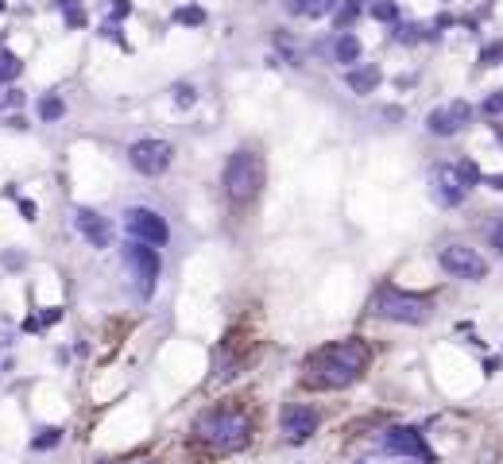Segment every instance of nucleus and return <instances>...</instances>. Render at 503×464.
Masks as SVG:
<instances>
[{"label":"nucleus","mask_w":503,"mask_h":464,"mask_svg":"<svg viewBox=\"0 0 503 464\" xmlns=\"http://www.w3.org/2000/svg\"><path fill=\"white\" fill-rule=\"evenodd\" d=\"M368 360H372V345L360 336H345V341H329V345L314 348L302 360V383L314 391H341L353 387L364 376Z\"/></svg>","instance_id":"nucleus-1"},{"label":"nucleus","mask_w":503,"mask_h":464,"mask_svg":"<svg viewBox=\"0 0 503 464\" xmlns=\"http://www.w3.org/2000/svg\"><path fill=\"white\" fill-rule=\"evenodd\" d=\"M252 434H256V422H252V414L248 410H240V406H209V410H201L194 422V441L206 445L209 453H240L248 441H252Z\"/></svg>","instance_id":"nucleus-2"},{"label":"nucleus","mask_w":503,"mask_h":464,"mask_svg":"<svg viewBox=\"0 0 503 464\" xmlns=\"http://www.w3.org/2000/svg\"><path fill=\"white\" fill-rule=\"evenodd\" d=\"M264 190V155L259 151H233L225 163V194L233 205H252Z\"/></svg>","instance_id":"nucleus-3"},{"label":"nucleus","mask_w":503,"mask_h":464,"mask_svg":"<svg viewBox=\"0 0 503 464\" xmlns=\"http://www.w3.org/2000/svg\"><path fill=\"white\" fill-rule=\"evenodd\" d=\"M368 314L384 317V321H399V325H422L426 317H430V298L406 294V290L384 283V287L368 298Z\"/></svg>","instance_id":"nucleus-4"},{"label":"nucleus","mask_w":503,"mask_h":464,"mask_svg":"<svg viewBox=\"0 0 503 464\" xmlns=\"http://www.w3.org/2000/svg\"><path fill=\"white\" fill-rule=\"evenodd\" d=\"M124 232H128L132 240L151 244V248H163L170 240V225L148 205H132L128 213H124Z\"/></svg>","instance_id":"nucleus-5"},{"label":"nucleus","mask_w":503,"mask_h":464,"mask_svg":"<svg viewBox=\"0 0 503 464\" xmlns=\"http://www.w3.org/2000/svg\"><path fill=\"white\" fill-rule=\"evenodd\" d=\"M124 263L132 267V275L139 279V294L148 298L151 290H155V279L159 271H163V259H159V248L144 244V240H132V244H124Z\"/></svg>","instance_id":"nucleus-6"},{"label":"nucleus","mask_w":503,"mask_h":464,"mask_svg":"<svg viewBox=\"0 0 503 464\" xmlns=\"http://www.w3.org/2000/svg\"><path fill=\"white\" fill-rule=\"evenodd\" d=\"M170 159H175V148H170L167 139H139V143L128 148V163L139 170V174H148V178L167 174Z\"/></svg>","instance_id":"nucleus-7"},{"label":"nucleus","mask_w":503,"mask_h":464,"mask_svg":"<svg viewBox=\"0 0 503 464\" xmlns=\"http://www.w3.org/2000/svg\"><path fill=\"white\" fill-rule=\"evenodd\" d=\"M437 263H442V271H449L453 279H484L488 275V259L476 252V248L469 244H449L442 248V256H437Z\"/></svg>","instance_id":"nucleus-8"},{"label":"nucleus","mask_w":503,"mask_h":464,"mask_svg":"<svg viewBox=\"0 0 503 464\" xmlns=\"http://www.w3.org/2000/svg\"><path fill=\"white\" fill-rule=\"evenodd\" d=\"M317 425H322V414L306 403H286L283 410H279V430L286 434V441H295V445L314 437Z\"/></svg>","instance_id":"nucleus-9"},{"label":"nucleus","mask_w":503,"mask_h":464,"mask_svg":"<svg viewBox=\"0 0 503 464\" xmlns=\"http://www.w3.org/2000/svg\"><path fill=\"white\" fill-rule=\"evenodd\" d=\"M384 449H387V453H395V456H406V461H422V464L434 461L430 445H426L422 434L411 430V425H395V430H387V434H384Z\"/></svg>","instance_id":"nucleus-10"},{"label":"nucleus","mask_w":503,"mask_h":464,"mask_svg":"<svg viewBox=\"0 0 503 464\" xmlns=\"http://www.w3.org/2000/svg\"><path fill=\"white\" fill-rule=\"evenodd\" d=\"M469 120H473V105L469 101H449L445 109H434L426 117V132L430 136H457Z\"/></svg>","instance_id":"nucleus-11"},{"label":"nucleus","mask_w":503,"mask_h":464,"mask_svg":"<svg viewBox=\"0 0 503 464\" xmlns=\"http://www.w3.org/2000/svg\"><path fill=\"white\" fill-rule=\"evenodd\" d=\"M430 186H434V201L437 205H461L464 194H469V186H464V178L457 167H437L434 178H430Z\"/></svg>","instance_id":"nucleus-12"},{"label":"nucleus","mask_w":503,"mask_h":464,"mask_svg":"<svg viewBox=\"0 0 503 464\" xmlns=\"http://www.w3.org/2000/svg\"><path fill=\"white\" fill-rule=\"evenodd\" d=\"M74 225H78V232L89 240L93 248H109V240H112V225L105 217H101L97 209H86L81 205L78 213H74Z\"/></svg>","instance_id":"nucleus-13"},{"label":"nucleus","mask_w":503,"mask_h":464,"mask_svg":"<svg viewBox=\"0 0 503 464\" xmlns=\"http://www.w3.org/2000/svg\"><path fill=\"white\" fill-rule=\"evenodd\" d=\"M384 81V74H379V66L375 62H368V66H348L345 70V85L353 89V93H360V97H368V93H375V85Z\"/></svg>","instance_id":"nucleus-14"},{"label":"nucleus","mask_w":503,"mask_h":464,"mask_svg":"<svg viewBox=\"0 0 503 464\" xmlns=\"http://www.w3.org/2000/svg\"><path fill=\"white\" fill-rule=\"evenodd\" d=\"M329 59L341 62V66H353V62L360 59V39H356L353 31H337L333 47H329Z\"/></svg>","instance_id":"nucleus-15"},{"label":"nucleus","mask_w":503,"mask_h":464,"mask_svg":"<svg viewBox=\"0 0 503 464\" xmlns=\"http://www.w3.org/2000/svg\"><path fill=\"white\" fill-rule=\"evenodd\" d=\"M59 12H62V20H66V28H70V31H81V28L89 23L86 8H81L78 0H59Z\"/></svg>","instance_id":"nucleus-16"},{"label":"nucleus","mask_w":503,"mask_h":464,"mask_svg":"<svg viewBox=\"0 0 503 464\" xmlns=\"http://www.w3.org/2000/svg\"><path fill=\"white\" fill-rule=\"evenodd\" d=\"M356 16H360V0H345V4H337V8H333V28L337 31H348Z\"/></svg>","instance_id":"nucleus-17"},{"label":"nucleus","mask_w":503,"mask_h":464,"mask_svg":"<svg viewBox=\"0 0 503 464\" xmlns=\"http://www.w3.org/2000/svg\"><path fill=\"white\" fill-rule=\"evenodd\" d=\"M20 70H23V62L12 54V50H0V85L4 81H16L20 78Z\"/></svg>","instance_id":"nucleus-18"},{"label":"nucleus","mask_w":503,"mask_h":464,"mask_svg":"<svg viewBox=\"0 0 503 464\" xmlns=\"http://www.w3.org/2000/svg\"><path fill=\"white\" fill-rule=\"evenodd\" d=\"M62 112H66V105H62V97H55V93H47V97L39 101V117L47 120V124L62 120Z\"/></svg>","instance_id":"nucleus-19"},{"label":"nucleus","mask_w":503,"mask_h":464,"mask_svg":"<svg viewBox=\"0 0 503 464\" xmlns=\"http://www.w3.org/2000/svg\"><path fill=\"white\" fill-rule=\"evenodd\" d=\"M175 23H182V28H201V23H206V12L197 8V4H186V8H175Z\"/></svg>","instance_id":"nucleus-20"},{"label":"nucleus","mask_w":503,"mask_h":464,"mask_svg":"<svg viewBox=\"0 0 503 464\" xmlns=\"http://www.w3.org/2000/svg\"><path fill=\"white\" fill-rule=\"evenodd\" d=\"M372 20H379V23H395V20H399V8H395L391 0H372Z\"/></svg>","instance_id":"nucleus-21"},{"label":"nucleus","mask_w":503,"mask_h":464,"mask_svg":"<svg viewBox=\"0 0 503 464\" xmlns=\"http://www.w3.org/2000/svg\"><path fill=\"white\" fill-rule=\"evenodd\" d=\"M503 62V39H492L480 50V66H500Z\"/></svg>","instance_id":"nucleus-22"},{"label":"nucleus","mask_w":503,"mask_h":464,"mask_svg":"<svg viewBox=\"0 0 503 464\" xmlns=\"http://www.w3.org/2000/svg\"><path fill=\"white\" fill-rule=\"evenodd\" d=\"M418 31H422V28H418V23H395L391 39H395V43H418V39H422Z\"/></svg>","instance_id":"nucleus-23"},{"label":"nucleus","mask_w":503,"mask_h":464,"mask_svg":"<svg viewBox=\"0 0 503 464\" xmlns=\"http://www.w3.org/2000/svg\"><path fill=\"white\" fill-rule=\"evenodd\" d=\"M457 170H461V178H464V186L473 190L476 182H484V174H480V167H476L473 159H464V163H457Z\"/></svg>","instance_id":"nucleus-24"},{"label":"nucleus","mask_w":503,"mask_h":464,"mask_svg":"<svg viewBox=\"0 0 503 464\" xmlns=\"http://www.w3.org/2000/svg\"><path fill=\"white\" fill-rule=\"evenodd\" d=\"M59 437H62V430L47 425V430H39V437H31V445H35V449H55V445H59Z\"/></svg>","instance_id":"nucleus-25"},{"label":"nucleus","mask_w":503,"mask_h":464,"mask_svg":"<svg viewBox=\"0 0 503 464\" xmlns=\"http://www.w3.org/2000/svg\"><path fill=\"white\" fill-rule=\"evenodd\" d=\"M337 8V0H310V8H306V16H326V12H333Z\"/></svg>","instance_id":"nucleus-26"},{"label":"nucleus","mask_w":503,"mask_h":464,"mask_svg":"<svg viewBox=\"0 0 503 464\" xmlns=\"http://www.w3.org/2000/svg\"><path fill=\"white\" fill-rule=\"evenodd\" d=\"M109 12L112 20H124V16H132V0H109Z\"/></svg>","instance_id":"nucleus-27"},{"label":"nucleus","mask_w":503,"mask_h":464,"mask_svg":"<svg viewBox=\"0 0 503 464\" xmlns=\"http://www.w3.org/2000/svg\"><path fill=\"white\" fill-rule=\"evenodd\" d=\"M484 112H488V117H500V112H503V89H500V93H492V97L484 101Z\"/></svg>","instance_id":"nucleus-28"},{"label":"nucleus","mask_w":503,"mask_h":464,"mask_svg":"<svg viewBox=\"0 0 503 464\" xmlns=\"http://www.w3.org/2000/svg\"><path fill=\"white\" fill-rule=\"evenodd\" d=\"M175 93H178V97H175L178 105H194V97H197V93H194V85H178Z\"/></svg>","instance_id":"nucleus-29"},{"label":"nucleus","mask_w":503,"mask_h":464,"mask_svg":"<svg viewBox=\"0 0 503 464\" xmlns=\"http://www.w3.org/2000/svg\"><path fill=\"white\" fill-rule=\"evenodd\" d=\"M283 8H286V12H295V16H306L310 0H283Z\"/></svg>","instance_id":"nucleus-30"},{"label":"nucleus","mask_w":503,"mask_h":464,"mask_svg":"<svg viewBox=\"0 0 503 464\" xmlns=\"http://www.w3.org/2000/svg\"><path fill=\"white\" fill-rule=\"evenodd\" d=\"M20 213H23V221H35V217H39V209H35V201H28V198L20 201Z\"/></svg>","instance_id":"nucleus-31"},{"label":"nucleus","mask_w":503,"mask_h":464,"mask_svg":"<svg viewBox=\"0 0 503 464\" xmlns=\"http://www.w3.org/2000/svg\"><path fill=\"white\" fill-rule=\"evenodd\" d=\"M488 240H492V244H495V248H500V252H503V225H495L492 232H488Z\"/></svg>","instance_id":"nucleus-32"},{"label":"nucleus","mask_w":503,"mask_h":464,"mask_svg":"<svg viewBox=\"0 0 503 464\" xmlns=\"http://www.w3.org/2000/svg\"><path fill=\"white\" fill-rule=\"evenodd\" d=\"M488 186H495V190H503V174H492V178H484Z\"/></svg>","instance_id":"nucleus-33"},{"label":"nucleus","mask_w":503,"mask_h":464,"mask_svg":"<svg viewBox=\"0 0 503 464\" xmlns=\"http://www.w3.org/2000/svg\"><path fill=\"white\" fill-rule=\"evenodd\" d=\"M0 12H4V0H0Z\"/></svg>","instance_id":"nucleus-34"},{"label":"nucleus","mask_w":503,"mask_h":464,"mask_svg":"<svg viewBox=\"0 0 503 464\" xmlns=\"http://www.w3.org/2000/svg\"><path fill=\"white\" fill-rule=\"evenodd\" d=\"M445 4H449V0H445Z\"/></svg>","instance_id":"nucleus-35"},{"label":"nucleus","mask_w":503,"mask_h":464,"mask_svg":"<svg viewBox=\"0 0 503 464\" xmlns=\"http://www.w3.org/2000/svg\"><path fill=\"white\" fill-rule=\"evenodd\" d=\"M148 464H151V461H148Z\"/></svg>","instance_id":"nucleus-36"}]
</instances>
